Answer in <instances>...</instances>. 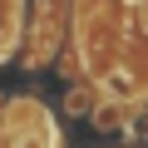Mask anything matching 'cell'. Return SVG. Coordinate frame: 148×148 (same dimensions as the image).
<instances>
[{
    "instance_id": "obj_1",
    "label": "cell",
    "mask_w": 148,
    "mask_h": 148,
    "mask_svg": "<svg viewBox=\"0 0 148 148\" xmlns=\"http://www.w3.org/2000/svg\"><path fill=\"white\" fill-rule=\"evenodd\" d=\"M109 94H133V74H109Z\"/></svg>"
},
{
    "instance_id": "obj_2",
    "label": "cell",
    "mask_w": 148,
    "mask_h": 148,
    "mask_svg": "<svg viewBox=\"0 0 148 148\" xmlns=\"http://www.w3.org/2000/svg\"><path fill=\"white\" fill-rule=\"evenodd\" d=\"M0 45H10V0H0Z\"/></svg>"
},
{
    "instance_id": "obj_3",
    "label": "cell",
    "mask_w": 148,
    "mask_h": 148,
    "mask_svg": "<svg viewBox=\"0 0 148 148\" xmlns=\"http://www.w3.org/2000/svg\"><path fill=\"white\" fill-rule=\"evenodd\" d=\"M138 25L148 30V0H138Z\"/></svg>"
}]
</instances>
